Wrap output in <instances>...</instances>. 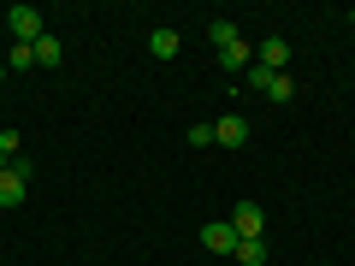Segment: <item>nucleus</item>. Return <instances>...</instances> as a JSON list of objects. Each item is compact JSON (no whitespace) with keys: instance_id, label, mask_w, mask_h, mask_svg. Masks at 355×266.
<instances>
[{"instance_id":"1","label":"nucleus","mask_w":355,"mask_h":266,"mask_svg":"<svg viewBox=\"0 0 355 266\" xmlns=\"http://www.w3.org/2000/svg\"><path fill=\"white\" fill-rule=\"evenodd\" d=\"M6 24H12V42H24V48H36V42L48 36V30H42V12H36V6H12V12H6Z\"/></svg>"},{"instance_id":"2","label":"nucleus","mask_w":355,"mask_h":266,"mask_svg":"<svg viewBox=\"0 0 355 266\" xmlns=\"http://www.w3.org/2000/svg\"><path fill=\"white\" fill-rule=\"evenodd\" d=\"M202 242H207V249H214V254H237V231H231V219H214V225H202Z\"/></svg>"},{"instance_id":"3","label":"nucleus","mask_w":355,"mask_h":266,"mask_svg":"<svg viewBox=\"0 0 355 266\" xmlns=\"http://www.w3.org/2000/svg\"><path fill=\"white\" fill-rule=\"evenodd\" d=\"M214 142H225V148H243V142H249V118L243 113H225L214 125Z\"/></svg>"},{"instance_id":"4","label":"nucleus","mask_w":355,"mask_h":266,"mask_svg":"<svg viewBox=\"0 0 355 266\" xmlns=\"http://www.w3.org/2000/svg\"><path fill=\"white\" fill-rule=\"evenodd\" d=\"M231 231H237V237H261L266 231V213L254 202H237V213H231Z\"/></svg>"},{"instance_id":"5","label":"nucleus","mask_w":355,"mask_h":266,"mask_svg":"<svg viewBox=\"0 0 355 266\" xmlns=\"http://www.w3.org/2000/svg\"><path fill=\"white\" fill-rule=\"evenodd\" d=\"M284 60H291V42H279V36H266L261 48H254V65H266V71H279Z\"/></svg>"},{"instance_id":"6","label":"nucleus","mask_w":355,"mask_h":266,"mask_svg":"<svg viewBox=\"0 0 355 266\" xmlns=\"http://www.w3.org/2000/svg\"><path fill=\"white\" fill-rule=\"evenodd\" d=\"M207 42H214V48H237V24H231V18H214V24H207Z\"/></svg>"},{"instance_id":"7","label":"nucleus","mask_w":355,"mask_h":266,"mask_svg":"<svg viewBox=\"0 0 355 266\" xmlns=\"http://www.w3.org/2000/svg\"><path fill=\"white\" fill-rule=\"evenodd\" d=\"M219 65H225V71H243V65H254V48H249V42H237V48H219Z\"/></svg>"},{"instance_id":"8","label":"nucleus","mask_w":355,"mask_h":266,"mask_svg":"<svg viewBox=\"0 0 355 266\" xmlns=\"http://www.w3.org/2000/svg\"><path fill=\"white\" fill-rule=\"evenodd\" d=\"M18 202H24V177L0 172V207H18Z\"/></svg>"},{"instance_id":"9","label":"nucleus","mask_w":355,"mask_h":266,"mask_svg":"<svg viewBox=\"0 0 355 266\" xmlns=\"http://www.w3.org/2000/svg\"><path fill=\"white\" fill-rule=\"evenodd\" d=\"M237 260H243V266H261V260H266V237H243V242H237Z\"/></svg>"},{"instance_id":"10","label":"nucleus","mask_w":355,"mask_h":266,"mask_svg":"<svg viewBox=\"0 0 355 266\" xmlns=\"http://www.w3.org/2000/svg\"><path fill=\"white\" fill-rule=\"evenodd\" d=\"M148 48H154V60H172V53H178V30H154Z\"/></svg>"},{"instance_id":"11","label":"nucleus","mask_w":355,"mask_h":266,"mask_svg":"<svg viewBox=\"0 0 355 266\" xmlns=\"http://www.w3.org/2000/svg\"><path fill=\"white\" fill-rule=\"evenodd\" d=\"M60 60H65L60 36H42V42H36V65H60Z\"/></svg>"},{"instance_id":"12","label":"nucleus","mask_w":355,"mask_h":266,"mask_svg":"<svg viewBox=\"0 0 355 266\" xmlns=\"http://www.w3.org/2000/svg\"><path fill=\"white\" fill-rule=\"evenodd\" d=\"M36 65V48H24V42H12V53H6V71H30Z\"/></svg>"},{"instance_id":"13","label":"nucleus","mask_w":355,"mask_h":266,"mask_svg":"<svg viewBox=\"0 0 355 266\" xmlns=\"http://www.w3.org/2000/svg\"><path fill=\"white\" fill-rule=\"evenodd\" d=\"M291 95H296V83H291V77L279 71V77H272V89H266V101H279V107H284V101H291Z\"/></svg>"},{"instance_id":"14","label":"nucleus","mask_w":355,"mask_h":266,"mask_svg":"<svg viewBox=\"0 0 355 266\" xmlns=\"http://www.w3.org/2000/svg\"><path fill=\"white\" fill-rule=\"evenodd\" d=\"M272 77H279V71H266V65H249V89H261V95L272 89Z\"/></svg>"},{"instance_id":"15","label":"nucleus","mask_w":355,"mask_h":266,"mask_svg":"<svg viewBox=\"0 0 355 266\" xmlns=\"http://www.w3.org/2000/svg\"><path fill=\"white\" fill-rule=\"evenodd\" d=\"M214 142V125H190V148H207Z\"/></svg>"},{"instance_id":"16","label":"nucleus","mask_w":355,"mask_h":266,"mask_svg":"<svg viewBox=\"0 0 355 266\" xmlns=\"http://www.w3.org/2000/svg\"><path fill=\"white\" fill-rule=\"evenodd\" d=\"M24 142H18V130H0V154H18Z\"/></svg>"},{"instance_id":"17","label":"nucleus","mask_w":355,"mask_h":266,"mask_svg":"<svg viewBox=\"0 0 355 266\" xmlns=\"http://www.w3.org/2000/svg\"><path fill=\"white\" fill-rule=\"evenodd\" d=\"M0 172H6V154H0Z\"/></svg>"},{"instance_id":"18","label":"nucleus","mask_w":355,"mask_h":266,"mask_svg":"<svg viewBox=\"0 0 355 266\" xmlns=\"http://www.w3.org/2000/svg\"><path fill=\"white\" fill-rule=\"evenodd\" d=\"M0 77H6V60H0Z\"/></svg>"},{"instance_id":"19","label":"nucleus","mask_w":355,"mask_h":266,"mask_svg":"<svg viewBox=\"0 0 355 266\" xmlns=\"http://www.w3.org/2000/svg\"><path fill=\"white\" fill-rule=\"evenodd\" d=\"M349 24H355V6H349Z\"/></svg>"}]
</instances>
